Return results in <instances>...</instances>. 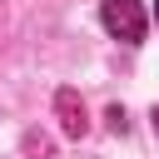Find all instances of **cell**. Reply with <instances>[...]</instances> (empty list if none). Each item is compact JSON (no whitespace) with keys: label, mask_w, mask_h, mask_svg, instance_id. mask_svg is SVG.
<instances>
[{"label":"cell","mask_w":159,"mask_h":159,"mask_svg":"<svg viewBox=\"0 0 159 159\" xmlns=\"http://www.w3.org/2000/svg\"><path fill=\"white\" fill-rule=\"evenodd\" d=\"M60 114H65V129H70V134L84 129V104L75 99V89H60Z\"/></svg>","instance_id":"2"},{"label":"cell","mask_w":159,"mask_h":159,"mask_svg":"<svg viewBox=\"0 0 159 159\" xmlns=\"http://www.w3.org/2000/svg\"><path fill=\"white\" fill-rule=\"evenodd\" d=\"M154 124H159V109H154Z\"/></svg>","instance_id":"3"},{"label":"cell","mask_w":159,"mask_h":159,"mask_svg":"<svg viewBox=\"0 0 159 159\" xmlns=\"http://www.w3.org/2000/svg\"><path fill=\"white\" fill-rule=\"evenodd\" d=\"M154 20H159V5H154Z\"/></svg>","instance_id":"4"},{"label":"cell","mask_w":159,"mask_h":159,"mask_svg":"<svg viewBox=\"0 0 159 159\" xmlns=\"http://www.w3.org/2000/svg\"><path fill=\"white\" fill-rule=\"evenodd\" d=\"M99 20H104V30H109L114 40H124V45H139V40H144V10H139V0H104Z\"/></svg>","instance_id":"1"}]
</instances>
